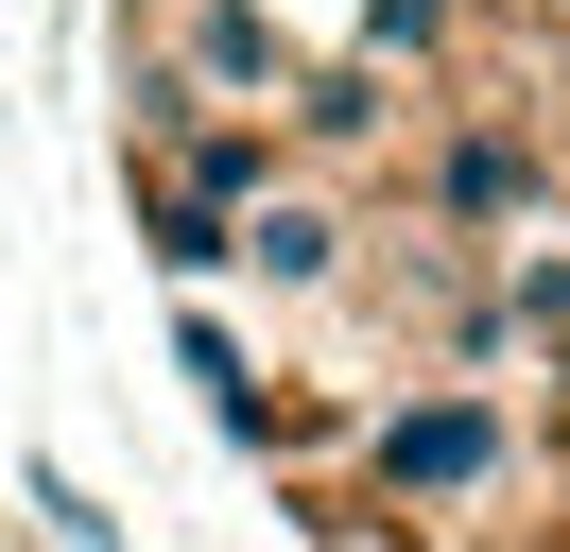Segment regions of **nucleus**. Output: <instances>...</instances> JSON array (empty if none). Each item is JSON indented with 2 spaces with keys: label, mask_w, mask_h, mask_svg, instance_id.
<instances>
[{
  "label": "nucleus",
  "mask_w": 570,
  "mask_h": 552,
  "mask_svg": "<svg viewBox=\"0 0 570 552\" xmlns=\"http://www.w3.org/2000/svg\"><path fill=\"white\" fill-rule=\"evenodd\" d=\"M156 259H174V276H208V259H225V207H190V190H156Z\"/></svg>",
  "instance_id": "nucleus-6"
},
{
  "label": "nucleus",
  "mask_w": 570,
  "mask_h": 552,
  "mask_svg": "<svg viewBox=\"0 0 570 552\" xmlns=\"http://www.w3.org/2000/svg\"><path fill=\"white\" fill-rule=\"evenodd\" d=\"M259 172H277V138H243V121H190L174 190H190V207H259Z\"/></svg>",
  "instance_id": "nucleus-2"
},
{
  "label": "nucleus",
  "mask_w": 570,
  "mask_h": 552,
  "mask_svg": "<svg viewBox=\"0 0 570 552\" xmlns=\"http://www.w3.org/2000/svg\"><path fill=\"white\" fill-rule=\"evenodd\" d=\"M381 466L415 483V501H432V483H484V466H501V414H484V397H432V414L381 432Z\"/></svg>",
  "instance_id": "nucleus-1"
},
{
  "label": "nucleus",
  "mask_w": 570,
  "mask_h": 552,
  "mask_svg": "<svg viewBox=\"0 0 570 552\" xmlns=\"http://www.w3.org/2000/svg\"><path fill=\"white\" fill-rule=\"evenodd\" d=\"M432 34H450V0H363V69H415Z\"/></svg>",
  "instance_id": "nucleus-5"
},
{
  "label": "nucleus",
  "mask_w": 570,
  "mask_h": 552,
  "mask_svg": "<svg viewBox=\"0 0 570 552\" xmlns=\"http://www.w3.org/2000/svg\"><path fill=\"white\" fill-rule=\"evenodd\" d=\"M553 18H570V0H553Z\"/></svg>",
  "instance_id": "nucleus-7"
},
{
  "label": "nucleus",
  "mask_w": 570,
  "mask_h": 552,
  "mask_svg": "<svg viewBox=\"0 0 570 552\" xmlns=\"http://www.w3.org/2000/svg\"><path fill=\"white\" fill-rule=\"evenodd\" d=\"M259 276H328V259H346V225H328V207H259Z\"/></svg>",
  "instance_id": "nucleus-4"
},
{
  "label": "nucleus",
  "mask_w": 570,
  "mask_h": 552,
  "mask_svg": "<svg viewBox=\"0 0 570 552\" xmlns=\"http://www.w3.org/2000/svg\"><path fill=\"white\" fill-rule=\"evenodd\" d=\"M432 190L484 225V207H519V190H535V156H519V138H450V172H432Z\"/></svg>",
  "instance_id": "nucleus-3"
}]
</instances>
